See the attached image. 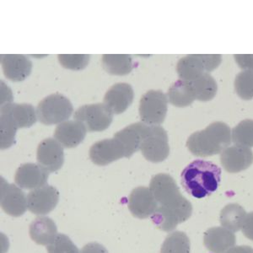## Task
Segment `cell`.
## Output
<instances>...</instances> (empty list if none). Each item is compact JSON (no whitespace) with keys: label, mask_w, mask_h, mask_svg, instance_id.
I'll use <instances>...</instances> for the list:
<instances>
[{"label":"cell","mask_w":253,"mask_h":253,"mask_svg":"<svg viewBox=\"0 0 253 253\" xmlns=\"http://www.w3.org/2000/svg\"><path fill=\"white\" fill-rule=\"evenodd\" d=\"M221 169L211 161L197 160L190 163L181 175L182 187L196 199L211 195L219 187Z\"/></svg>","instance_id":"obj_1"},{"label":"cell","mask_w":253,"mask_h":253,"mask_svg":"<svg viewBox=\"0 0 253 253\" xmlns=\"http://www.w3.org/2000/svg\"><path fill=\"white\" fill-rule=\"evenodd\" d=\"M231 129L227 124L214 122L205 129L190 135L187 147L193 156L208 157L221 154L231 143Z\"/></svg>","instance_id":"obj_2"},{"label":"cell","mask_w":253,"mask_h":253,"mask_svg":"<svg viewBox=\"0 0 253 253\" xmlns=\"http://www.w3.org/2000/svg\"><path fill=\"white\" fill-rule=\"evenodd\" d=\"M150 189L161 209L170 210L189 203L181 195L174 178L168 174L154 175L150 181Z\"/></svg>","instance_id":"obj_3"},{"label":"cell","mask_w":253,"mask_h":253,"mask_svg":"<svg viewBox=\"0 0 253 253\" xmlns=\"http://www.w3.org/2000/svg\"><path fill=\"white\" fill-rule=\"evenodd\" d=\"M74 108L71 101L59 93H54L42 99L38 104L37 115L44 125L60 124L66 122Z\"/></svg>","instance_id":"obj_4"},{"label":"cell","mask_w":253,"mask_h":253,"mask_svg":"<svg viewBox=\"0 0 253 253\" xmlns=\"http://www.w3.org/2000/svg\"><path fill=\"white\" fill-rule=\"evenodd\" d=\"M140 150L147 161L153 163L164 161L170 153L167 131L160 125L146 124Z\"/></svg>","instance_id":"obj_5"},{"label":"cell","mask_w":253,"mask_h":253,"mask_svg":"<svg viewBox=\"0 0 253 253\" xmlns=\"http://www.w3.org/2000/svg\"><path fill=\"white\" fill-rule=\"evenodd\" d=\"M219 54H191L181 58L176 65L181 80L193 81L206 73L210 74L221 63Z\"/></svg>","instance_id":"obj_6"},{"label":"cell","mask_w":253,"mask_h":253,"mask_svg":"<svg viewBox=\"0 0 253 253\" xmlns=\"http://www.w3.org/2000/svg\"><path fill=\"white\" fill-rule=\"evenodd\" d=\"M167 95L161 90H149L142 95L139 116L142 122L150 125H161L167 117Z\"/></svg>","instance_id":"obj_7"},{"label":"cell","mask_w":253,"mask_h":253,"mask_svg":"<svg viewBox=\"0 0 253 253\" xmlns=\"http://www.w3.org/2000/svg\"><path fill=\"white\" fill-rule=\"evenodd\" d=\"M74 118L81 122L89 132H101L112 124L113 112L104 103L89 104L80 107Z\"/></svg>","instance_id":"obj_8"},{"label":"cell","mask_w":253,"mask_h":253,"mask_svg":"<svg viewBox=\"0 0 253 253\" xmlns=\"http://www.w3.org/2000/svg\"><path fill=\"white\" fill-rule=\"evenodd\" d=\"M0 204L2 210L13 217L23 215L28 208L23 191L15 184H9L3 177H1Z\"/></svg>","instance_id":"obj_9"},{"label":"cell","mask_w":253,"mask_h":253,"mask_svg":"<svg viewBox=\"0 0 253 253\" xmlns=\"http://www.w3.org/2000/svg\"><path fill=\"white\" fill-rule=\"evenodd\" d=\"M89 158L97 166H107L126 157V150L118 138H107L96 142L89 149Z\"/></svg>","instance_id":"obj_10"},{"label":"cell","mask_w":253,"mask_h":253,"mask_svg":"<svg viewBox=\"0 0 253 253\" xmlns=\"http://www.w3.org/2000/svg\"><path fill=\"white\" fill-rule=\"evenodd\" d=\"M59 193L52 186L46 185L32 190L27 195L28 210L34 214L44 215L52 212L58 205Z\"/></svg>","instance_id":"obj_11"},{"label":"cell","mask_w":253,"mask_h":253,"mask_svg":"<svg viewBox=\"0 0 253 253\" xmlns=\"http://www.w3.org/2000/svg\"><path fill=\"white\" fill-rule=\"evenodd\" d=\"M127 206L135 218L144 219L151 217L158 209L159 205L150 187H138L130 193Z\"/></svg>","instance_id":"obj_12"},{"label":"cell","mask_w":253,"mask_h":253,"mask_svg":"<svg viewBox=\"0 0 253 253\" xmlns=\"http://www.w3.org/2000/svg\"><path fill=\"white\" fill-rule=\"evenodd\" d=\"M37 159L49 172L59 170L64 162L63 146L55 138H46L38 145Z\"/></svg>","instance_id":"obj_13"},{"label":"cell","mask_w":253,"mask_h":253,"mask_svg":"<svg viewBox=\"0 0 253 253\" xmlns=\"http://www.w3.org/2000/svg\"><path fill=\"white\" fill-rule=\"evenodd\" d=\"M220 161L227 172H241L253 164V152L250 148L236 144L228 147L221 153Z\"/></svg>","instance_id":"obj_14"},{"label":"cell","mask_w":253,"mask_h":253,"mask_svg":"<svg viewBox=\"0 0 253 253\" xmlns=\"http://www.w3.org/2000/svg\"><path fill=\"white\" fill-rule=\"evenodd\" d=\"M49 171L34 163L21 165L18 168L15 175V183L24 189H37L46 186Z\"/></svg>","instance_id":"obj_15"},{"label":"cell","mask_w":253,"mask_h":253,"mask_svg":"<svg viewBox=\"0 0 253 253\" xmlns=\"http://www.w3.org/2000/svg\"><path fill=\"white\" fill-rule=\"evenodd\" d=\"M1 64L6 78L14 82L26 80L32 73V63L21 54H2Z\"/></svg>","instance_id":"obj_16"},{"label":"cell","mask_w":253,"mask_h":253,"mask_svg":"<svg viewBox=\"0 0 253 253\" xmlns=\"http://www.w3.org/2000/svg\"><path fill=\"white\" fill-rule=\"evenodd\" d=\"M134 92L132 86L126 83L115 84L104 96V104L109 107L113 114H121L132 104Z\"/></svg>","instance_id":"obj_17"},{"label":"cell","mask_w":253,"mask_h":253,"mask_svg":"<svg viewBox=\"0 0 253 253\" xmlns=\"http://www.w3.org/2000/svg\"><path fill=\"white\" fill-rule=\"evenodd\" d=\"M86 127L81 122H63L56 126L54 138L64 148H75L83 141L86 136Z\"/></svg>","instance_id":"obj_18"},{"label":"cell","mask_w":253,"mask_h":253,"mask_svg":"<svg viewBox=\"0 0 253 253\" xmlns=\"http://www.w3.org/2000/svg\"><path fill=\"white\" fill-rule=\"evenodd\" d=\"M236 235L224 227H212L205 233L204 244L212 253H227L236 247Z\"/></svg>","instance_id":"obj_19"},{"label":"cell","mask_w":253,"mask_h":253,"mask_svg":"<svg viewBox=\"0 0 253 253\" xmlns=\"http://www.w3.org/2000/svg\"><path fill=\"white\" fill-rule=\"evenodd\" d=\"M30 236L37 244L48 246L58 236V229L52 219L45 216L38 217L29 228Z\"/></svg>","instance_id":"obj_20"},{"label":"cell","mask_w":253,"mask_h":253,"mask_svg":"<svg viewBox=\"0 0 253 253\" xmlns=\"http://www.w3.org/2000/svg\"><path fill=\"white\" fill-rule=\"evenodd\" d=\"M145 126L146 124L140 122L130 124L124 129L116 132L114 138H118L124 145L126 150V158H130L134 153L140 150Z\"/></svg>","instance_id":"obj_21"},{"label":"cell","mask_w":253,"mask_h":253,"mask_svg":"<svg viewBox=\"0 0 253 253\" xmlns=\"http://www.w3.org/2000/svg\"><path fill=\"white\" fill-rule=\"evenodd\" d=\"M1 112L7 113L11 117L17 126L18 129L30 127L38 120L37 110L30 104L8 103L1 106Z\"/></svg>","instance_id":"obj_22"},{"label":"cell","mask_w":253,"mask_h":253,"mask_svg":"<svg viewBox=\"0 0 253 253\" xmlns=\"http://www.w3.org/2000/svg\"><path fill=\"white\" fill-rule=\"evenodd\" d=\"M168 101L173 106L185 107L196 100L195 93L190 81L178 80L170 85L167 93Z\"/></svg>","instance_id":"obj_23"},{"label":"cell","mask_w":253,"mask_h":253,"mask_svg":"<svg viewBox=\"0 0 253 253\" xmlns=\"http://www.w3.org/2000/svg\"><path fill=\"white\" fill-rule=\"evenodd\" d=\"M247 213L241 205L230 204L223 208L219 215V221L222 227L225 228L232 232H237L242 230Z\"/></svg>","instance_id":"obj_24"},{"label":"cell","mask_w":253,"mask_h":253,"mask_svg":"<svg viewBox=\"0 0 253 253\" xmlns=\"http://www.w3.org/2000/svg\"><path fill=\"white\" fill-rule=\"evenodd\" d=\"M102 65L110 75H126L132 70V58L127 54L102 55Z\"/></svg>","instance_id":"obj_25"},{"label":"cell","mask_w":253,"mask_h":253,"mask_svg":"<svg viewBox=\"0 0 253 253\" xmlns=\"http://www.w3.org/2000/svg\"><path fill=\"white\" fill-rule=\"evenodd\" d=\"M190 82L195 93L196 100L209 101L215 96L218 86L215 80L210 74L206 73L199 78Z\"/></svg>","instance_id":"obj_26"},{"label":"cell","mask_w":253,"mask_h":253,"mask_svg":"<svg viewBox=\"0 0 253 253\" xmlns=\"http://www.w3.org/2000/svg\"><path fill=\"white\" fill-rule=\"evenodd\" d=\"M190 239L182 231L171 232L161 246V253H190Z\"/></svg>","instance_id":"obj_27"},{"label":"cell","mask_w":253,"mask_h":253,"mask_svg":"<svg viewBox=\"0 0 253 253\" xmlns=\"http://www.w3.org/2000/svg\"><path fill=\"white\" fill-rule=\"evenodd\" d=\"M18 127L11 117L1 112L0 119V147L1 150H6L15 143V134Z\"/></svg>","instance_id":"obj_28"},{"label":"cell","mask_w":253,"mask_h":253,"mask_svg":"<svg viewBox=\"0 0 253 253\" xmlns=\"http://www.w3.org/2000/svg\"><path fill=\"white\" fill-rule=\"evenodd\" d=\"M231 139L236 145L253 147V120L246 119L237 124L231 131Z\"/></svg>","instance_id":"obj_29"},{"label":"cell","mask_w":253,"mask_h":253,"mask_svg":"<svg viewBox=\"0 0 253 253\" xmlns=\"http://www.w3.org/2000/svg\"><path fill=\"white\" fill-rule=\"evenodd\" d=\"M235 89L243 100L253 99V71L244 70L236 75Z\"/></svg>","instance_id":"obj_30"},{"label":"cell","mask_w":253,"mask_h":253,"mask_svg":"<svg viewBox=\"0 0 253 253\" xmlns=\"http://www.w3.org/2000/svg\"><path fill=\"white\" fill-rule=\"evenodd\" d=\"M58 61L65 69L80 71L89 64L90 56L88 54H59Z\"/></svg>","instance_id":"obj_31"},{"label":"cell","mask_w":253,"mask_h":253,"mask_svg":"<svg viewBox=\"0 0 253 253\" xmlns=\"http://www.w3.org/2000/svg\"><path fill=\"white\" fill-rule=\"evenodd\" d=\"M48 253H81L69 236L58 234L52 244L46 246Z\"/></svg>","instance_id":"obj_32"},{"label":"cell","mask_w":253,"mask_h":253,"mask_svg":"<svg viewBox=\"0 0 253 253\" xmlns=\"http://www.w3.org/2000/svg\"><path fill=\"white\" fill-rule=\"evenodd\" d=\"M235 59L238 63L239 67L245 70L253 71V54H236Z\"/></svg>","instance_id":"obj_33"},{"label":"cell","mask_w":253,"mask_h":253,"mask_svg":"<svg viewBox=\"0 0 253 253\" xmlns=\"http://www.w3.org/2000/svg\"><path fill=\"white\" fill-rule=\"evenodd\" d=\"M242 230L243 235L253 242V212L247 213L242 224Z\"/></svg>","instance_id":"obj_34"},{"label":"cell","mask_w":253,"mask_h":253,"mask_svg":"<svg viewBox=\"0 0 253 253\" xmlns=\"http://www.w3.org/2000/svg\"><path fill=\"white\" fill-rule=\"evenodd\" d=\"M81 253H109L107 248H105L102 245L92 242V243H88L85 245L82 249Z\"/></svg>","instance_id":"obj_35"},{"label":"cell","mask_w":253,"mask_h":253,"mask_svg":"<svg viewBox=\"0 0 253 253\" xmlns=\"http://www.w3.org/2000/svg\"><path fill=\"white\" fill-rule=\"evenodd\" d=\"M1 91H2V95H1V104H2V106L3 105H5V104L11 103L12 98V93L11 90L7 87L5 84L3 83V82H1Z\"/></svg>","instance_id":"obj_36"},{"label":"cell","mask_w":253,"mask_h":253,"mask_svg":"<svg viewBox=\"0 0 253 253\" xmlns=\"http://www.w3.org/2000/svg\"><path fill=\"white\" fill-rule=\"evenodd\" d=\"M227 253H253V249L248 246H236Z\"/></svg>","instance_id":"obj_37"}]
</instances>
